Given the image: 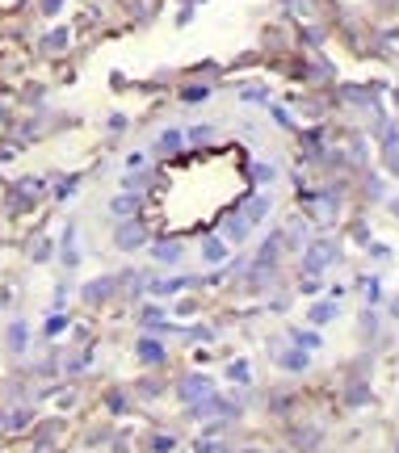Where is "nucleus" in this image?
Listing matches in <instances>:
<instances>
[{
    "label": "nucleus",
    "mask_w": 399,
    "mask_h": 453,
    "mask_svg": "<svg viewBox=\"0 0 399 453\" xmlns=\"http://www.w3.org/2000/svg\"><path fill=\"white\" fill-rule=\"evenodd\" d=\"M139 352H143V361H160V357H164V352H160V344H143Z\"/></svg>",
    "instance_id": "nucleus-1"
},
{
    "label": "nucleus",
    "mask_w": 399,
    "mask_h": 453,
    "mask_svg": "<svg viewBox=\"0 0 399 453\" xmlns=\"http://www.w3.org/2000/svg\"><path fill=\"white\" fill-rule=\"evenodd\" d=\"M206 261H223V243H206Z\"/></svg>",
    "instance_id": "nucleus-2"
}]
</instances>
